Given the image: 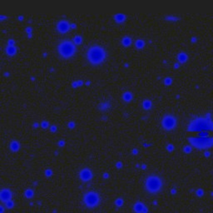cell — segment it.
Instances as JSON below:
<instances>
[{
  "label": "cell",
  "mask_w": 213,
  "mask_h": 213,
  "mask_svg": "<svg viewBox=\"0 0 213 213\" xmlns=\"http://www.w3.org/2000/svg\"><path fill=\"white\" fill-rule=\"evenodd\" d=\"M106 52L103 47L94 44L89 47L86 52V58L92 65H100L106 60Z\"/></svg>",
  "instance_id": "1"
},
{
  "label": "cell",
  "mask_w": 213,
  "mask_h": 213,
  "mask_svg": "<svg viewBox=\"0 0 213 213\" xmlns=\"http://www.w3.org/2000/svg\"><path fill=\"white\" fill-rule=\"evenodd\" d=\"M145 188L150 194H157L163 187V181L159 176L150 175L145 180Z\"/></svg>",
  "instance_id": "2"
},
{
  "label": "cell",
  "mask_w": 213,
  "mask_h": 213,
  "mask_svg": "<svg viewBox=\"0 0 213 213\" xmlns=\"http://www.w3.org/2000/svg\"><path fill=\"white\" fill-rule=\"evenodd\" d=\"M76 46L72 42L68 39L63 40L58 45V54L63 58H70L73 57L76 53Z\"/></svg>",
  "instance_id": "3"
},
{
  "label": "cell",
  "mask_w": 213,
  "mask_h": 213,
  "mask_svg": "<svg viewBox=\"0 0 213 213\" xmlns=\"http://www.w3.org/2000/svg\"><path fill=\"white\" fill-rule=\"evenodd\" d=\"M83 203L88 208H95L100 203V196L98 192L89 191L83 196Z\"/></svg>",
  "instance_id": "4"
},
{
  "label": "cell",
  "mask_w": 213,
  "mask_h": 213,
  "mask_svg": "<svg viewBox=\"0 0 213 213\" xmlns=\"http://www.w3.org/2000/svg\"><path fill=\"white\" fill-rule=\"evenodd\" d=\"M177 119L172 114H166L162 119V126L166 131H172L177 127Z\"/></svg>",
  "instance_id": "5"
},
{
  "label": "cell",
  "mask_w": 213,
  "mask_h": 213,
  "mask_svg": "<svg viewBox=\"0 0 213 213\" xmlns=\"http://www.w3.org/2000/svg\"><path fill=\"white\" fill-rule=\"evenodd\" d=\"M93 177V172L88 168H83L79 172V178L83 182H89Z\"/></svg>",
  "instance_id": "6"
},
{
  "label": "cell",
  "mask_w": 213,
  "mask_h": 213,
  "mask_svg": "<svg viewBox=\"0 0 213 213\" xmlns=\"http://www.w3.org/2000/svg\"><path fill=\"white\" fill-rule=\"evenodd\" d=\"M69 28H70V25L67 20H60L57 24V29L59 33H65L69 30Z\"/></svg>",
  "instance_id": "7"
},
{
  "label": "cell",
  "mask_w": 213,
  "mask_h": 213,
  "mask_svg": "<svg viewBox=\"0 0 213 213\" xmlns=\"http://www.w3.org/2000/svg\"><path fill=\"white\" fill-rule=\"evenodd\" d=\"M0 198H1V201L3 202H8L12 198V192L9 189H7V188L2 189L1 192H0Z\"/></svg>",
  "instance_id": "8"
},
{
  "label": "cell",
  "mask_w": 213,
  "mask_h": 213,
  "mask_svg": "<svg viewBox=\"0 0 213 213\" xmlns=\"http://www.w3.org/2000/svg\"><path fill=\"white\" fill-rule=\"evenodd\" d=\"M133 210L136 212H145V205L142 202H137L133 206Z\"/></svg>",
  "instance_id": "9"
},
{
  "label": "cell",
  "mask_w": 213,
  "mask_h": 213,
  "mask_svg": "<svg viewBox=\"0 0 213 213\" xmlns=\"http://www.w3.org/2000/svg\"><path fill=\"white\" fill-rule=\"evenodd\" d=\"M142 106L144 109H147V110L150 109V108L152 107V102L150 100H148V99H145L142 103Z\"/></svg>",
  "instance_id": "10"
},
{
  "label": "cell",
  "mask_w": 213,
  "mask_h": 213,
  "mask_svg": "<svg viewBox=\"0 0 213 213\" xmlns=\"http://www.w3.org/2000/svg\"><path fill=\"white\" fill-rule=\"evenodd\" d=\"M10 148L12 151H13V152H16V151H18L19 149V144L18 142H16V141H13V142H11L10 144Z\"/></svg>",
  "instance_id": "11"
},
{
  "label": "cell",
  "mask_w": 213,
  "mask_h": 213,
  "mask_svg": "<svg viewBox=\"0 0 213 213\" xmlns=\"http://www.w3.org/2000/svg\"><path fill=\"white\" fill-rule=\"evenodd\" d=\"M6 52H7V53L9 54V55H13V54H15L16 53V48H15V47H13V46H8V48H6Z\"/></svg>",
  "instance_id": "12"
},
{
  "label": "cell",
  "mask_w": 213,
  "mask_h": 213,
  "mask_svg": "<svg viewBox=\"0 0 213 213\" xmlns=\"http://www.w3.org/2000/svg\"><path fill=\"white\" fill-rule=\"evenodd\" d=\"M178 59H179V61L183 63V62H185L187 59V56L184 53H182L179 54V56H178Z\"/></svg>",
  "instance_id": "13"
},
{
  "label": "cell",
  "mask_w": 213,
  "mask_h": 213,
  "mask_svg": "<svg viewBox=\"0 0 213 213\" xmlns=\"http://www.w3.org/2000/svg\"><path fill=\"white\" fill-rule=\"evenodd\" d=\"M131 43H132V41H131V39L129 38H127V37H126V38L122 39V43H123V45H125V46L130 45Z\"/></svg>",
  "instance_id": "14"
},
{
  "label": "cell",
  "mask_w": 213,
  "mask_h": 213,
  "mask_svg": "<svg viewBox=\"0 0 213 213\" xmlns=\"http://www.w3.org/2000/svg\"><path fill=\"white\" fill-rule=\"evenodd\" d=\"M132 96L130 93H125L124 95H123V98H124L125 101H130L131 99H132Z\"/></svg>",
  "instance_id": "15"
},
{
  "label": "cell",
  "mask_w": 213,
  "mask_h": 213,
  "mask_svg": "<svg viewBox=\"0 0 213 213\" xmlns=\"http://www.w3.org/2000/svg\"><path fill=\"white\" fill-rule=\"evenodd\" d=\"M115 18L117 22H122L125 19V16L123 14H117V15L115 16Z\"/></svg>",
  "instance_id": "16"
},
{
  "label": "cell",
  "mask_w": 213,
  "mask_h": 213,
  "mask_svg": "<svg viewBox=\"0 0 213 213\" xmlns=\"http://www.w3.org/2000/svg\"><path fill=\"white\" fill-rule=\"evenodd\" d=\"M143 45H144V43H143V41L141 40V39H138V40L136 42V46H137V48H142Z\"/></svg>",
  "instance_id": "17"
},
{
  "label": "cell",
  "mask_w": 213,
  "mask_h": 213,
  "mask_svg": "<svg viewBox=\"0 0 213 213\" xmlns=\"http://www.w3.org/2000/svg\"><path fill=\"white\" fill-rule=\"evenodd\" d=\"M6 206L8 207H9V208H11V207H13V203L12 202V201L10 200V201H8V202H6Z\"/></svg>",
  "instance_id": "18"
},
{
  "label": "cell",
  "mask_w": 213,
  "mask_h": 213,
  "mask_svg": "<svg viewBox=\"0 0 213 213\" xmlns=\"http://www.w3.org/2000/svg\"><path fill=\"white\" fill-rule=\"evenodd\" d=\"M74 43H81V38L79 36H77L75 38H74Z\"/></svg>",
  "instance_id": "19"
}]
</instances>
